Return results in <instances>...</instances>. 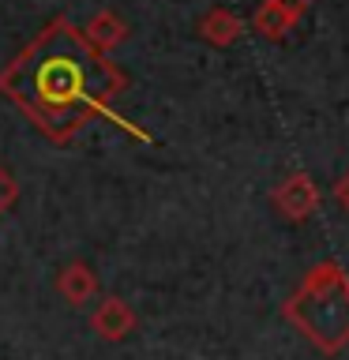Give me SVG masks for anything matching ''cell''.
Instances as JSON below:
<instances>
[{
    "instance_id": "cell-5",
    "label": "cell",
    "mask_w": 349,
    "mask_h": 360,
    "mask_svg": "<svg viewBox=\"0 0 349 360\" xmlns=\"http://www.w3.org/2000/svg\"><path fill=\"white\" fill-rule=\"evenodd\" d=\"M199 34L210 45H218V49H229V45H236V38L244 34V22L229 8H210L207 15L199 19Z\"/></svg>"
},
{
    "instance_id": "cell-9",
    "label": "cell",
    "mask_w": 349,
    "mask_h": 360,
    "mask_svg": "<svg viewBox=\"0 0 349 360\" xmlns=\"http://www.w3.org/2000/svg\"><path fill=\"white\" fill-rule=\"evenodd\" d=\"M334 202H338V210L349 214V173L338 176V184H334Z\"/></svg>"
},
{
    "instance_id": "cell-6",
    "label": "cell",
    "mask_w": 349,
    "mask_h": 360,
    "mask_svg": "<svg viewBox=\"0 0 349 360\" xmlns=\"http://www.w3.org/2000/svg\"><path fill=\"white\" fill-rule=\"evenodd\" d=\"M90 326L101 334V338H109V342H117V338H124L135 326V315H132V308L124 300H117V297H109L101 308L94 311V319H90Z\"/></svg>"
},
{
    "instance_id": "cell-1",
    "label": "cell",
    "mask_w": 349,
    "mask_h": 360,
    "mask_svg": "<svg viewBox=\"0 0 349 360\" xmlns=\"http://www.w3.org/2000/svg\"><path fill=\"white\" fill-rule=\"evenodd\" d=\"M120 86L124 75L64 19L49 22L0 75V90L49 135L75 131L90 112H101Z\"/></svg>"
},
{
    "instance_id": "cell-4",
    "label": "cell",
    "mask_w": 349,
    "mask_h": 360,
    "mask_svg": "<svg viewBox=\"0 0 349 360\" xmlns=\"http://www.w3.org/2000/svg\"><path fill=\"white\" fill-rule=\"evenodd\" d=\"M308 8H312V0H259V8L252 15V30L263 34L267 41H281L308 15Z\"/></svg>"
},
{
    "instance_id": "cell-7",
    "label": "cell",
    "mask_w": 349,
    "mask_h": 360,
    "mask_svg": "<svg viewBox=\"0 0 349 360\" xmlns=\"http://www.w3.org/2000/svg\"><path fill=\"white\" fill-rule=\"evenodd\" d=\"M87 41L94 45V49H113L117 41L128 38V22H124L117 11H98L94 19L87 22Z\"/></svg>"
},
{
    "instance_id": "cell-3",
    "label": "cell",
    "mask_w": 349,
    "mask_h": 360,
    "mask_svg": "<svg viewBox=\"0 0 349 360\" xmlns=\"http://www.w3.org/2000/svg\"><path fill=\"white\" fill-rule=\"evenodd\" d=\"M274 210L281 214L286 221L293 225H300V221H308L315 210H319V184L312 180V173H289L281 184L274 188Z\"/></svg>"
},
{
    "instance_id": "cell-8",
    "label": "cell",
    "mask_w": 349,
    "mask_h": 360,
    "mask_svg": "<svg viewBox=\"0 0 349 360\" xmlns=\"http://www.w3.org/2000/svg\"><path fill=\"white\" fill-rule=\"evenodd\" d=\"M94 289H98V278L90 274V270L83 263H75V266H68L64 270V278H61V292L72 304H87L90 297H94Z\"/></svg>"
},
{
    "instance_id": "cell-10",
    "label": "cell",
    "mask_w": 349,
    "mask_h": 360,
    "mask_svg": "<svg viewBox=\"0 0 349 360\" xmlns=\"http://www.w3.org/2000/svg\"><path fill=\"white\" fill-rule=\"evenodd\" d=\"M11 199H15V184H11V176L0 169V214L11 207Z\"/></svg>"
},
{
    "instance_id": "cell-2",
    "label": "cell",
    "mask_w": 349,
    "mask_h": 360,
    "mask_svg": "<svg viewBox=\"0 0 349 360\" xmlns=\"http://www.w3.org/2000/svg\"><path fill=\"white\" fill-rule=\"evenodd\" d=\"M286 323L323 356H338L349 345V274L342 263H315L297 292L281 304Z\"/></svg>"
}]
</instances>
